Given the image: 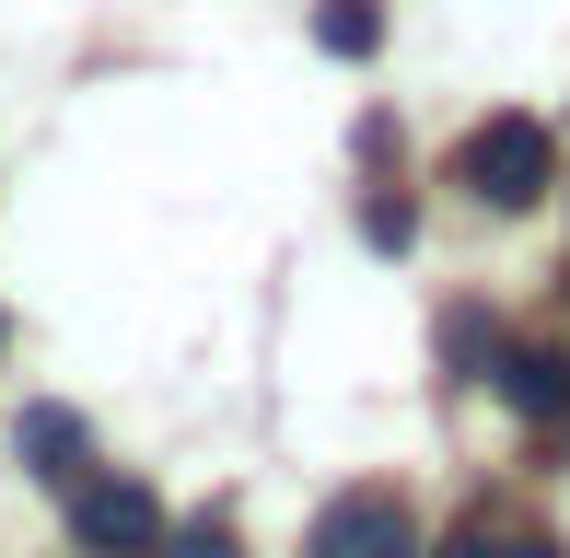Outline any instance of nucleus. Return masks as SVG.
Masks as SVG:
<instances>
[{"mask_svg": "<svg viewBox=\"0 0 570 558\" xmlns=\"http://www.w3.org/2000/svg\"><path fill=\"white\" fill-rule=\"evenodd\" d=\"M548 430H559V454H570V419H548Z\"/></svg>", "mask_w": 570, "mask_h": 558, "instance_id": "nucleus-11", "label": "nucleus"}, {"mask_svg": "<svg viewBox=\"0 0 570 558\" xmlns=\"http://www.w3.org/2000/svg\"><path fill=\"white\" fill-rule=\"evenodd\" d=\"M431 558H559V536H548V524H489V512H465Z\"/></svg>", "mask_w": 570, "mask_h": 558, "instance_id": "nucleus-6", "label": "nucleus"}, {"mask_svg": "<svg viewBox=\"0 0 570 558\" xmlns=\"http://www.w3.org/2000/svg\"><path fill=\"white\" fill-rule=\"evenodd\" d=\"M489 385H501L512 408H524L535 430H548V419H570V349H559V338H501Z\"/></svg>", "mask_w": 570, "mask_h": 558, "instance_id": "nucleus-4", "label": "nucleus"}, {"mask_svg": "<svg viewBox=\"0 0 570 558\" xmlns=\"http://www.w3.org/2000/svg\"><path fill=\"white\" fill-rule=\"evenodd\" d=\"M454 187L478 198V210H535V198L559 187V140L548 117H478L454 151Z\"/></svg>", "mask_w": 570, "mask_h": 558, "instance_id": "nucleus-1", "label": "nucleus"}, {"mask_svg": "<svg viewBox=\"0 0 570 558\" xmlns=\"http://www.w3.org/2000/svg\"><path fill=\"white\" fill-rule=\"evenodd\" d=\"M361 245H373V257H407V245H420V210H407L396 187H373L361 198Z\"/></svg>", "mask_w": 570, "mask_h": 558, "instance_id": "nucleus-9", "label": "nucleus"}, {"mask_svg": "<svg viewBox=\"0 0 570 558\" xmlns=\"http://www.w3.org/2000/svg\"><path fill=\"white\" fill-rule=\"evenodd\" d=\"M164 536V500L140 477H70V547L82 558H151Z\"/></svg>", "mask_w": 570, "mask_h": 558, "instance_id": "nucleus-2", "label": "nucleus"}, {"mask_svg": "<svg viewBox=\"0 0 570 558\" xmlns=\"http://www.w3.org/2000/svg\"><path fill=\"white\" fill-rule=\"evenodd\" d=\"M12 454H23V477L70 489V477L94 466V430H82V408H23V419H12Z\"/></svg>", "mask_w": 570, "mask_h": 558, "instance_id": "nucleus-5", "label": "nucleus"}, {"mask_svg": "<svg viewBox=\"0 0 570 558\" xmlns=\"http://www.w3.org/2000/svg\"><path fill=\"white\" fill-rule=\"evenodd\" d=\"M489 361H501V315H489V302H454L443 315V372L454 385H489Z\"/></svg>", "mask_w": 570, "mask_h": 558, "instance_id": "nucleus-7", "label": "nucleus"}, {"mask_svg": "<svg viewBox=\"0 0 570 558\" xmlns=\"http://www.w3.org/2000/svg\"><path fill=\"white\" fill-rule=\"evenodd\" d=\"M315 47H326V59H373V47H384V12H373V0H326V12H315Z\"/></svg>", "mask_w": 570, "mask_h": 558, "instance_id": "nucleus-8", "label": "nucleus"}, {"mask_svg": "<svg viewBox=\"0 0 570 558\" xmlns=\"http://www.w3.org/2000/svg\"><path fill=\"white\" fill-rule=\"evenodd\" d=\"M151 558H245V536H233V512H198L175 536H151Z\"/></svg>", "mask_w": 570, "mask_h": 558, "instance_id": "nucleus-10", "label": "nucleus"}, {"mask_svg": "<svg viewBox=\"0 0 570 558\" xmlns=\"http://www.w3.org/2000/svg\"><path fill=\"white\" fill-rule=\"evenodd\" d=\"M303 558H420V512L396 489H338L315 512V547Z\"/></svg>", "mask_w": 570, "mask_h": 558, "instance_id": "nucleus-3", "label": "nucleus"}]
</instances>
